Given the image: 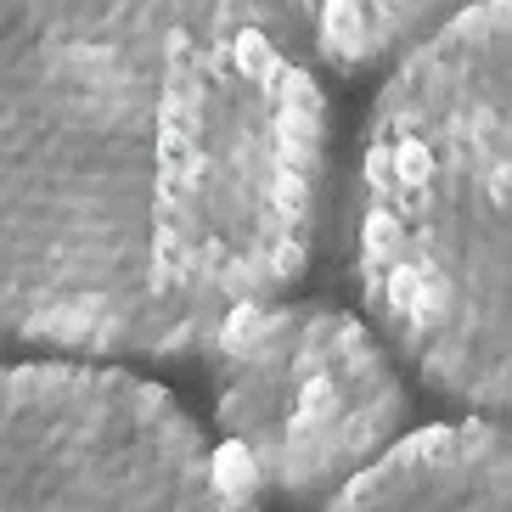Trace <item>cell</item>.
<instances>
[{
	"label": "cell",
	"mask_w": 512,
	"mask_h": 512,
	"mask_svg": "<svg viewBox=\"0 0 512 512\" xmlns=\"http://www.w3.org/2000/svg\"><path fill=\"white\" fill-rule=\"evenodd\" d=\"M287 46L310 68L338 79H361L394 68L417 40L451 23L479 0H265Z\"/></svg>",
	"instance_id": "cell-6"
},
{
	"label": "cell",
	"mask_w": 512,
	"mask_h": 512,
	"mask_svg": "<svg viewBox=\"0 0 512 512\" xmlns=\"http://www.w3.org/2000/svg\"><path fill=\"white\" fill-rule=\"evenodd\" d=\"M512 6L479 0L389 68L344 186L366 327L434 394L512 400Z\"/></svg>",
	"instance_id": "cell-2"
},
{
	"label": "cell",
	"mask_w": 512,
	"mask_h": 512,
	"mask_svg": "<svg viewBox=\"0 0 512 512\" xmlns=\"http://www.w3.org/2000/svg\"><path fill=\"white\" fill-rule=\"evenodd\" d=\"M214 422L242 479L276 501H327L411 434V389L389 344L349 310L248 304L209 338Z\"/></svg>",
	"instance_id": "cell-3"
},
{
	"label": "cell",
	"mask_w": 512,
	"mask_h": 512,
	"mask_svg": "<svg viewBox=\"0 0 512 512\" xmlns=\"http://www.w3.org/2000/svg\"><path fill=\"white\" fill-rule=\"evenodd\" d=\"M0 512H259L169 389L124 366H0Z\"/></svg>",
	"instance_id": "cell-4"
},
{
	"label": "cell",
	"mask_w": 512,
	"mask_h": 512,
	"mask_svg": "<svg viewBox=\"0 0 512 512\" xmlns=\"http://www.w3.org/2000/svg\"><path fill=\"white\" fill-rule=\"evenodd\" d=\"M327 220L332 102L265 0H0V344L203 355Z\"/></svg>",
	"instance_id": "cell-1"
},
{
	"label": "cell",
	"mask_w": 512,
	"mask_h": 512,
	"mask_svg": "<svg viewBox=\"0 0 512 512\" xmlns=\"http://www.w3.org/2000/svg\"><path fill=\"white\" fill-rule=\"evenodd\" d=\"M321 512H512V445L490 417L417 428Z\"/></svg>",
	"instance_id": "cell-5"
}]
</instances>
